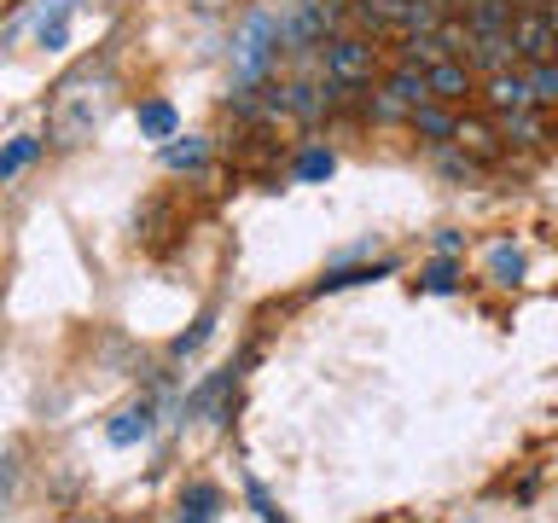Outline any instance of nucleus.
<instances>
[{
  "mask_svg": "<svg viewBox=\"0 0 558 523\" xmlns=\"http://www.w3.org/2000/svg\"><path fill=\"white\" fill-rule=\"evenodd\" d=\"M35 157H41V139L35 134H12L7 146H0V181H12V174H24Z\"/></svg>",
  "mask_w": 558,
  "mask_h": 523,
  "instance_id": "obj_18",
  "label": "nucleus"
},
{
  "mask_svg": "<svg viewBox=\"0 0 558 523\" xmlns=\"http://www.w3.org/2000/svg\"><path fill=\"white\" fill-rule=\"evenodd\" d=\"M408 122H413V134H425L430 146H442V139H453V122H460V111H453V105H442V99H430V105H418Z\"/></svg>",
  "mask_w": 558,
  "mask_h": 523,
  "instance_id": "obj_13",
  "label": "nucleus"
},
{
  "mask_svg": "<svg viewBox=\"0 0 558 523\" xmlns=\"http://www.w3.org/2000/svg\"><path fill=\"white\" fill-rule=\"evenodd\" d=\"M442 59H448V47L436 41V29H430V35H401L396 64H418V70H430V64H442Z\"/></svg>",
  "mask_w": 558,
  "mask_h": 523,
  "instance_id": "obj_17",
  "label": "nucleus"
},
{
  "mask_svg": "<svg viewBox=\"0 0 558 523\" xmlns=\"http://www.w3.org/2000/svg\"><path fill=\"white\" fill-rule=\"evenodd\" d=\"M384 87L408 105V111H418V105H430V70H418V64H396V70H384Z\"/></svg>",
  "mask_w": 558,
  "mask_h": 523,
  "instance_id": "obj_12",
  "label": "nucleus"
},
{
  "mask_svg": "<svg viewBox=\"0 0 558 523\" xmlns=\"http://www.w3.org/2000/svg\"><path fill=\"white\" fill-rule=\"evenodd\" d=\"M7 488H12V477H7V465H0V512H7Z\"/></svg>",
  "mask_w": 558,
  "mask_h": 523,
  "instance_id": "obj_31",
  "label": "nucleus"
},
{
  "mask_svg": "<svg viewBox=\"0 0 558 523\" xmlns=\"http://www.w3.org/2000/svg\"><path fill=\"white\" fill-rule=\"evenodd\" d=\"M209 331H216V308H204V314H198V320H192V326L181 331V338H174V343H169V355H174V361H186V355H198V349L209 343Z\"/></svg>",
  "mask_w": 558,
  "mask_h": 523,
  "instance_id": "obj_22",
  "label": "nucleus"
},
{
  "mask_svg": "<svg viewBox=\"0 0 558 523\" xmlns=\"http://www.w3.org/2000/svg\"><path fill=\"white\" fill-rule=\"evenodd\" d=\"M465 64L477 70V76H500V70H518L523 59H518L512 29H506V35H477V41H471V52H465Z\"/></svg>",
  "mask_w": 558,
  "mask_h": 523,
  "instance_id": "obj_6",
  "label": "nucleus"
},
{
  "mask_svg": "<svg viewBox=\"0 0 558 523\" xmlns=\"http://www.w3.org/2000/svg\"><path fill=\"white\" fill-rule=\"evenodd\" d=\"M204 157H209V146L198 134H174V139H163V163L181 174V169H204Z\"/></svg>",
  "mask_w": 558,
  "mask_h": 523,
  "instance_id": "obj_19",
  "label": "nucleus"
},
{
  "mask_svg": "<svg viewBox=\"0 0 558 523\" xmlns=\"http://www.w3.org/2000/svg\"><path fill=\"white\" fill-rule=\"evenodd\" d=\"M523 70H530L535 105H541V111H553V105H558V59H547V64H523Z\"/></svg>",
  "mask_w": 558,
  "mask_h": 523,
  "instance_id": "obj_25",
  "label": "nucleus"
},
{
  "mask_svg": "<svg viewBox=\"0 0 558 523\" xmlns=\"http://www.w3.org/2000/svg\"><path fill=\"white\" fill-rule=\"evenodd\" d=\"M500 129H488V122L483 117H465L460 111V122H453V146H460L465 157H477V163H495V157H500Z\"/></svg>",
  "mask_w": 558,
  "mask_h": 523,
  "instance_id": "obj_9",
  "label": "nucleus"
},
{
  "mask_svg": "<svg viewBox=\"0 0 558 523\" xmlns=\"http://www.w3.org/2000/svg\"><path fill=\"white\" fill-rule=\"evenodd\" d=\"M134 122H140V134H146V139H174V134H181V117H174L169 99H146L134 111Z\"/></svg>",
  "mask_w": 558,
  "mask_h": 523,
  "instance_id": "obj_16",
  "label": "nucleus"
},
{
  "mask_svg": "<svg viewBox=\"0 0 558 523\" xmlns=\"http://www.w3.org/2000/svg\"><path fill=\"white\" fill-rule=\"evenodd\" d=\"M471 87H477V70H471L465 59H442V64H430V99H442V105H465V99H471Z\"/></svg>",
  "mask_w": 558,
  "mask_h": 523,
  "instance_id": "obj_7",
  "label": "nucleus"
},
{
  "mask_svg": "<svg viewBox=\"0 0 558 523\" xmlns=\"http://www.w3.org/2000/svg\"><path fill=\"white\" fill-rule=\"evenodd\" d=\"M396 262H373V268H361V262H343V268H326L314 279V296H338V291H355V285H373V279H390Z\"/></svg>",
  "mask_w": 558,
  "mask_h": 523,
  "instance_id": "obj_8",
  "label": "nucleus"
},
{
  "mask_svg": "<svg viewBox=\"0 0 558 523\" xmlns=\"http://www.w3.org/2000/svg\"><path fill=\"white\" fill-rule=\"evenodd\" d=\"M460 17H465L477 35H506V29L518 24V7H512V0H465Z\"/></svg>",
  "mask_w": 558,
  "mask_h": 523,
  "instance_id": "obj_10",
  "label": "nucleus"
},
{
  "mask_svg": "<svg viewBox=\"0 0 558 523\" xmlns=\"http://www.w3.org/2000/svg\"><path fill=\"white\" fill-rule=\"evenodd\" d=\"M506 122V139L512 146H541V105L535 111H518V117H500Z\"/></svg>",
  "mask_w": 558,
  "mask_h": 523,
  "instance_id": "obj_26",
  "label": "nucleus"
},
{
  "mask_svg": "<svg viewBox=\"0 0 558 523\" xmlns=\"http://www.w3.org/2000/svg\"><path fill=\"white\" fill-rule=\"evenodd\" d=\"M465 244V233H453V227H442V233H436V256H453Z\"/></svg>",
  "mask_w": 558,
  "mask_h": 523,
  "instance_id": "obj_30",
  "label": "nucleus"
},
{
  "mask_svg": "<svg viewBox=\"0 0 558 523\" xmlns=\"http://www.w3.org/2000/svg\"><path fill=\"white\" fill-rule=\"evenodd\" d=\"M512 41H518V59H523V64H547V59H558V24L547 17V7L518 12Z\"/></svg>",
  "mask_w": 558,
  "mask_h": 523,
  "instance_id": "obj_4",
  "label": "nucleus"
},
{
  "mask_svg": "<svg viewBox=\"0 0 558 523\" xmlns=\"http://www.w3.org/2000/svg\"><path fill=\"white\" fill-rule=\"evenodd\" d=\"M99 82H105V76H99ZM99 82H94V64L59 82V94H52V146L70 151V146H82V139L99 129V111H105Z\"/></svg>",
  "mask_w": 558,
  "mask_h": 523,
  "instance_id": "obj_1",
  "label": "nucleus"
},
{
  "mask_svg": "<svg viewBox=\"0 0 558 523\" xmlns=\"http://www.w3.org/2000/svg\"><path fill=\"white\" fill-rule=\"evenodd\" d=\"M331 169H338V157H331L326 146H308L303 157H296V181H331Z\"/></svg>",
  "mask_w": 558,
  "mask_h": 523,
  "instance_id": "obj_27",
  "label": "nucleus"
},
{
  "mask_svg": "<svg viewBox=\"0 0 558 523\" xmlns=\"http://www.w3.org/2000/svg\"><path fill=\"white\" fill-rule=\"evenodd\" d=\"M418 291H430V296H453L460 291V262L453 256H436L425 273H418Z\"/></svg>",
  "mask_w": 558,
  "mask_h": 523,
  "instance_id": "obj_20",
  "label": "nucleus"
},
{
  "mask_svg": "<svg viewBox=\"0 0 558 523\" xmlns=\"http://www.w3.org/2000/svg\"><path fill=\"white\" fill-rule=\"evenodd\" d=\"M366 117H373V122H408L413 111H408V105H401V99L390 94V87H378V94L366 99Z\"/></svg>",
  "mask_w": 558,
  "mask_h": 523,
  "instance_id": "obj_28",
  "label": "nucleus"
},
{
  "mask_svg": "<svg viewBox=\"0 0 558 523\" xmlns=\"http://www.w3.org/2000/svg\"><path fill=\"white\" fill-rule=\"evenodd\" d=\"M151 425H157V408H151V401H134V408H122L111 418V430H105V436H111V448H134V442H146V436H151Z\"/></svg>",
  "mask_w": 558,
  "mask_h": 523,
  "instance_id": "obj_11",
  "label": "nucleus"
},
{
  "mask_svg": "<svg viewBox=\"0 0 558 523\" xmlns=\"http://www.w3.org/2000/svg\"><path fill=\"white\" fill-rule=\"evenodd\" d=\"M244 500H251V512H256L262 523H286V512L274 506V495L262 488V477H244Z\"/></svg>",
  "mask_w": 558,
  "mask_h": 523,
  "instance_id": "obj_29",
  "label": "nucleus"
},
{
  "mask_svg": "<svg viewBox=\"0 0 558 523\" xmlns=\"http://www.w3.org/2000/svg\"><path fill=\"white\" fill-rule=\"evenodd\" d=\"M460 7H465V0H453V12H460Z\"/></svg>",
  "mask_w": 558,
  "mask_h": 523,
  "instance_id": "obj_32",
  "label": "nucleus"
},
{
  "mask_svg": "<svg viewBox=\"0 0 558 523\" xmlns=\"http://www.w3.org/2000/svg\"><path fill=\"white\" fill-rule=\"evenodd\" d=\"M233 378H239V373H233V366H221V373H216V378H204V384H198V390H192V401H186V413H192V418H198L204 408H216V401L227 396V384H233Z\"/></svg>",
  "mask_w": 558,
  "mask_h": 523,
  "instance_id": "obj_24",
  "label": "nucleus"
},
{
  "mask_svg": "<svg viewBox=\"0 0 558 523\" xmlns=\"http://www.w3.org/2000/svg\"><path fill=\"white\" fill-rule=\"evenodd\" d=\"M488 111L495 117H518V111H535V87H530V70H500V76H488Z\"/></svg>",
  "mask_w": 558,
  "mask_h": 523,
  "instance_id": "obj_5",
  "label": "nucleus"
},
{
  "mask_svg": "<svg viewBox=\"0 0 558 523\" xmlns=\"http://www.w3.org/2000/svg\"><path fill=\"white\" fill-rule=\"evenodd\" d=\"M436 169H442L448 181H465V186H471V181H477V169H483V163H477V157H465L460 146H453V139H442V146H436Z\"/></svg>",
  "mask_w": 558,
  "mask_h": 523,
  "instance_id": "obj_21",
  "label": "nucleus"
},
{
  "mask_svg": "<svg viewBox=\"0 0 558 523\" xmlns=\"http://www.w3.org/2000/svg\"><path fill=\"white\" fill-rule=\"evenodd\" d=\"M216 512H221V488L216 483H186V495H181V518L174 523H216Z\"/></svg>",
  "mask_w": 558,
  "mask_h": 523,
  "instance_id": "obj_14",
  "label": "nucleus"
},
{
  "mask_svg": "<svg viewBox=\"0 0 558 523\" xmlns=\"http://www.w3.org/2000/svg\"><path fill=\"white\" fill-rule=\"evenodd\" d=\"M320 59H326V82H338V87H373L384 76V59H378V41L373 35H331V41L320 47Z\"/></svg>",
  "mask_w": 558,
  "mask_h": 523,
  "instance_id": "obj_3",
  "label": "nucleus"
},
{
  "mask_svg": "<svg viewBox=\"0 0 558 523\" xmlns=\"http://www.w3.org/2000/svg\"><path fill=\"white\" fill-rule=\"evenodd\" d=\"M70 12H76V0H52V7L41 12V24H35V47L59 52L70 41Z\"/></svg>",
  "mask_w": 558,
  "mask_h": 523,
  "instance_id": "obj_15",
  "label": "nucleus"
},
{
  "mask_svg": "<svg viewBox=\"0 0 558 523\" xmlns=\"http://www.w3.org/2000/svg\"><path fill=\"white\" fill-rule=\"evenodd\" d=\"M274 59H279V17L274 12H244L239 41H233V82H239V94H244V87H262V76H268Z\"/></svg>",
  "mask_w": 558,
  "mask_h": 523,
  "instance_id": "obj_2",
  "label": "nucleus"
},
{
  "mask_svg": "<svg viewBox=\"0 0 558 523\" xmlns=\"http://www.w3.org/2000/svg\"><path fill=\"white\" fill-rule=\"evenodd\" d=\"M488 279H495V285H506V291L523 279V256L512 251V244H495V251H488Z\"/></svg>",
  "mask_w": 558,
  "mask_h": 523,
  "instance_id": "obj_23",
  "label": "nucleus"
}]
</instances>
